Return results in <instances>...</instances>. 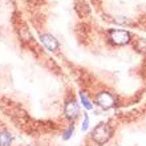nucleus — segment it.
Segmentation results:
<instances>
[{"label": "nucleus", "instance_id": "f257e3e1", "mask_svg": "<svg viewBox=\"0 0 146 146\" xmlns=\"http://www.w3.org/2000/svg\"><path fill=\"white\" fill-rule=\"evenodd\" d=\"M111 134H113V129L106 122H100L92 130V138L97 145H105L110 139Z\"/></svg>", "mask_w": 146, "mask_h": 146}, {"label": "nucleus", "instance_id": "f03ea898", "mask_svg": "<svg viewBox=\"0 0 146 146\" xmlns=\"http://www.w3.org/2000/svg\"><path fill=\"white\" fill-rule=\"evenodd\" d=\"M130 32L122 31V29H111L109 32V38L115 45H125V44L130 41Z\"/></svg>", "mask_w": 146, "mask_h": 146}, {"label": "nucleus", "instance_id": "7ed1b4c3", "mask_svg": "<svg viewBox=\"0 0 146 146\" xmlns=\"http://www.w3.org/2000/svg\"><path fill=\"white\" fill-rule=\"evenodd\" d=\"M96 104L102 109H110L115 105V98L111 93L101 92L96 96Z\"/></svg>", "mask_w": 146, "mask_h": 146}, {"label": "nucleus", "instance_id": "20e7f679", "mask_svg": "<svg viewBox=\"0 0 146 146\" xmlns=\"http://www.w3.org/2000/svg\"><path fill=\"white\" fill-rule=\"evenodd\" d=\"M64 114L68 119H76L80 114V106L77 104V101L73 98V100H69L65 104V108H64Z\"/></svg>", "mask_w": 146, "mask_h": 146}, {"label": "nucleus", "instance_id": "39448f33", "mask_svg": "<svg viewBox=\"0 0 146 146\" xmlns=\"http://www.w3.org/2000/svg\"><path fill=\"white\" fill-rule=\"evenodd\" d=\"M41 42L48 50H56L58 48V41L57 38H54V36L49 35V33H44L41 35Z\"/></svg>", "mask_w": 146, "mask_h": 146}, {"label": "nucleus", "instance_id": "423d86ee", "mask_svg": "<svg viewBox=\"0 0 146 146\" xmlns=\"http://www.w3.org/2000/svg\"><path fill=\"white\" fill-rule=\"evenodd\" d=\"M12 142V137L9 131L1 130L0 131V146H9Z\"/></svg>", "mask_w": 146, "mask_h": 146}, {"label": "nucleus", "instance_id": "0eeeda50", "mask_svg": "<svg viewBox=\"0 0 146 146\" xmlns=\"http://www.w3.org/2000/svg\"><path fill=\"white\" fill-rule=\"evenodd\" d=\"M80 98H81V102H82V105H84V108L85 109H92L93 108V105H92V102H90V100L88 98V96L85 94V93H82L81 92L80 93Z\"/></svg>", "mask_w": 146, "mask_h": 146}, {"label": "nucleus", "instance_id": "6e6552de", "mask_svg": "<svg viewBox=\"0 0 146 146\" xmlns=\"http://www.w3.org/2000/svg\"><path fill=\"white\" fill-rule=\"evenodd\" d=\"M135 49L146 53V38H138V41L135 44Z\"/></svg>", "mask_w": 146, "mask_h": 146}, {"label": "nucleus", "instance_id": "1a4fd4ad", "mask_svg": "<svg viewBox=\"0 0 146 146\" xmlns=\"http://www.w3.org/2000/svg\"><path fill=\"white\" fill-rule=\"evenodd\" d=\"M73 130H74V126H73V125H72V126H70L69 129H68V130H65V131H64V135H62V138H64V139H68V138H69V137H70V135H72Z\"/></svg>", "mask_w": 146, "mask_h": 146}, {"label": "nucleus", "instance_id": "9d476101", "mask_svg": "<svg viewBox=\"0 0 146 146\" xmlns=\"http://www.w3.org/2000/svg\"><path fill=\"white\" fill-rule=\"evenodd\" d=\"M88 126H89V117H88V114H85V119H84V122H82V126H81V129L85 131L86 129H88Z\"/></svg>", "mask_w": 146, "mask_h": 146}]
</instances>
